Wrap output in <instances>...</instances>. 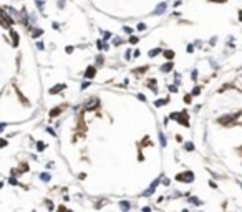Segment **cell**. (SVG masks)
Wrapping results in <instances>:
<instances>
[{
	"label": "cell",
	"instance_id": "5",
	"mask_svg": "<svg viewBox=\"0 0 242 212\" xmlns=\"http://www.w3.org/2000/svg\"><path fill=\"white\" fill-rule=\"evenodd\" d=\"M166 10V3L163 2V3H159L158 7H156V10H154V15H161V13H163Z\"/></svg>",
	"mask_w": 242,
	"mask_h": 212
},
{
	"label": "cell",
	"instance_id": "26",
	"mask_svg": "<svg viewBox=\"0 0 242 212\" xmlns=\"http://www.w3.org/2000/svg\"><path fill=\"white\" fill-rule=\"evenodd\" d=\"M58 113H60V110H52V113H50V114H52V116H56Z\"/></svg>",
	"mask_w": 242,
	"mask_h": 212
},
{
	"label": "cell",
	"instance_id": "20",
	"mask_svg": "<svg viewBox=\"0 0 242 212\" xmlns=\"http://www.w3.org/2000/svg\"><path fill=\"white\" fill-rule=\"evenodd\" d=\"M199 91H201V88H199V86H196L194 89H192V94H194V96H198V94H199Z\"/></svg>",
	"mask_w": 242,
	"mask_h": 212
},
{
	"label": "cell",
	"instance_id": "10",
	"mask_svg": "<svg viewBox=\"0 0 242 212\" xmlns=\"http://www.w3.org/2000/svg\"><path fill=\"white\" fill-rule=\"evenodd\" d=\"M12 38H13V43L18 45V33H15L13 30H12Z\"/></svg>",
	"mask_w": 242,
	"mask_h": 212
},
{
	"label": "cell",
	"instance_id": "18",
	"mask_svg": "<svg viewBox=\"0 0 242 212\" xmlns=\"http://www.w3.org/2000/svg\"><path fill=\"white\" fill-rule=\"evenodd\" d=\"M158 53H159V50H158V48H154V50H151V52H149V56H156Z\"/></svg>",
	"mask_w": 242,
	"mask_h": 212
},
{
	"label": "cell",
	"instance_id": "28",
	"mask_svg": "<svg viewBox=\"0 0 242 212\" xmlns=\"http://www.w3.org/2000/svg\"><path fill=\"white\" fill-rule=\"evenodd\" d=\"M124 31H126V33H133V30L129 28V27H124Z\"/></svg>",
	"mask_w": 242,
	"mask_h": 212
},
{
	"label": "cell",
	"instance_id": "33",
	"mask_svg": "<svg viewBox=\"0 0 242 212\" xmlns=\"http://www.w3.org/2000/svg\"><path fill=\"white\" fill-rule=\"evenodd\" d=\"M212 2H219V3H222V2H226V0H212Z\"/></svg>",
	"mask_w": 242,
	"mask_h": 212
},
{
	"label": "cell",
	"instance_id": "4",
	"mask_svg": "<svg viewBox=\"0 0 242 212\" xmlns=\"http://www.w3.org/2000/svg\"><path fill=\"white\" fill-rule=\"evenodd\" d=\"M156 187H158V181H154L153 184H151V187H149V189H146V191L143 192V196H151V194L154 192V189H156Z\"/></svg>",
	"mask_w": 242,
	"mask_h": 212
},
{
	"label": "cell",
	"instance_id": "21",
	"mask_svg": "<svg viewBox=\"0 0 242 212\" xmlns=\"http://www.w3.org/2000/svg\"><path fill=\"white\" fill-rule=\"evenodd\" d=\"M37 48H38V50H45V45H43L42 42H38V43H37Z\"/></svg>",
	"mask_w": 242,
	"mask_h": 212
},
{
	"label": "cell",
	"instance_id": "11",
	"mask_svg": "<svg viewBox=\"0 0 242 212\" xmlns=\"http://www.w3.org/2000/svg\"><path fill=\"white\" fill-rule=\"evenodd\" d=\"M40 179H42V181H45V182H48V181H50V174H47V172H43L42 176H40Z\"/></svg>",
	"mask_w": 242,
	"mask_h": 212
},
{
	"label": "cell",
	"instance_id": "25",
	"mask_svg": "<svg viewBox=\"0 0 242 212\" xmlns=\"http://www.w3.org/2000/svg\"><path fill=\"white\" fill-rule=\"evenodd\" d=\"M169 91H173V93H177V86H169Z\"/></svg>",
	"mask_w": 242,
	"mask_h": 212
},
{
	"label": "cell",
	"instance_id": "17",
	"mask_svg": "<svg viewBox=\"0 0 242 212\" xmlns=\"http://www.w3.org/2000/svg\"><path fill=\"white\" fill-rule=\"evenodd\" d=\"M186 149L187 151H192V149H194V144H192V143H186Z\"/></svg>",
	"mask_w": 242,
	"mask_h": 212
},
{
	"label": "cell",
	"instance_id": "19",
	"mask_svg": "<svg viewBox=\"0 0 242 212\" xmlns=\"http://www.w3.org/2000/svg\"><path fill=\"white\" fill-rule=\"evenodd\" d=\"M159 139H161V144H163V146H166V138H164V134H163V133L159 134Z\"/></svg>",
	"mask_w": 242,
	"mask_h": 212
},
{
	"label": "cell",
	"instance_id": "27",
	"mask_svg": "<svg viewBox=\"0 0 242 212\" xmlns=\"http://www.w3.org/2000/svg\"><path fill=\"white\" fill-rule=\"evenodd\" d=\"M192 50H194V47H192V45H187V52L192 53Z\"/></svg>",
	"mask_w": 242,
	"mask_h": 212
},
{
	"label": "cell",
	"instance_id": "24",
	"mask_svg": "<svg viewBox=\"0 0 242 212\" xmlns=\"http://www.w3.org/2000/svg\"><path fill=\"white\" fill-rule=\"evenodd\" d=\"M7 146V141L5 139H0V147H5Z\"/></svg>",
	"mask_w": 242,
	"mask_h": 212
},
{
	"label": "cell",
	"instance_id": "8",
	"mask_svg": "<svg viewBox=\"0 0 242 212\" xmlns=\"http://www.w3.org/2000/svg\"><path fill=\"white\" fill-rule=\"evenodd\" d=\"M96 105H98V100H95V98H93L91 101H88V103H86V108H88V110H93V108H95Z\"/></svg>",
	"mask_w": 242,
	"mask_h": 212
},
{
	"label": "cell",
	"instance_id": "29",
	"mask_svg": "<svg viewBox=\"0 0 242 212\" xmlns=\"http://www.w3.org/2000/svg\"><path fill=\"white\" fill-rule=\"evenodd\" d=\"M96 63H98V65H101V63H103V56H98V60H96Z\"/></svg>",
	"mask_w": 242,
	"mask_h": 212
},
{
	"label": "cell",
	"instance_id": "23",
	"mask_svg": "<svg viewBox=\"0 0 242 212\" xmlns=\"http://www.w3.org/2000/svg\"><path fill=\"white\" fill-rule=\"evenodd\" d=\"M129 43H138V38L136 37H129Z\"/></svg>",
	"mask_w": 242,
	"mask_h": 212
},
{
	"label": "cell",
	"instance_id": "14",
	"mask_svg": "<svg viewBox=\"0 0 242 212\" xmlns=\"http://www.w3.org/2000/svg\"><path fill=\"white\" fill-rule=\"evenodd\" d=\"M37 146H38V151H43L47 144H45V143H42V141H38V143H37Z\"/></svg>",
	"mask_w": 242,
	"mask_h": 212
},
{
	"label": "cell",
	"instance_id": "34",
	"mask_svg": "<svg viewBox=\"0 0 242 212\" xmlns=\"http://www.w3.org/2000/svg\"><path fill=\"white\" fill-rule=\"evenodd\" d=\"M68 212H71V210H68Z\"/></svg>",
	"mask_w": 242,
	"mask_h": 212
},
{
	"label": "cell",
	"instance_id": "30",
	"mask_svg": "<svg viewBox=\"0 0 242 212\" xmlns=\"http://www.w3.org/2000/svg\"><path fill=\"white\" fill-rule=\"evenodd\" d=\"M196 78H198V71L194 70V71H192V80H196Z\"/></svg>",
	"mask_w": 242,
	"mask_h": 212
},
{
	"label": "cell",
	"instance_id": "6",
	"mask_svg": "<svg viewBox=\"0 0 242 212\" xmlns=\"http://www.w3.org/2000/svg\"><path fill=\"white\" fill-rule=\"evenodd\" d=\"M95 73H96V68H95V66H90V68L86 70V73H85V76H86V78H93Z\"/></svg>",
	"mask_w": 242,
	"mask_h": 212
},
{
	"label": "cell",
	"instance_id": "3",
	"mask_svg": "<svg viewBox=\"0 0 242 212\" xmlns=\"http://www.w3.org/2000/svg\"><path fill=\"white\" fill-rule=\"evenodd\" d=\"M0 25L5 27V28H8V27H12V20H10V18H7V17L2 13V15H0Z\"/></svg>",
	"mask_w": 242,
	"mask_h": 212
},
{
	"label": "cell",
	"instance_id": "22",
	"mask_svg": "<svg viewBox=\"0 0 242 212\" xmlns=\"http://www.w3.org/2000/svg\"><path fill=\"white\" fill-rule=\"evenodd\" d=\"M138 30H139V31L146 30V25H144V23H139V25H138Z\"/></svg>",
	"mask_w": 242,
	"mask_h": 212
},
{
	"label": "cell",
	"instance_id": "15",
	"mask_svg": "<svg viewBox=\"0 0 242 212\" xmlns=\"http://www.w3.org/2000/svg\"><path fill=\"white\" fill-rule=\"evenodd\" d=\"M166 103H168V100H158L154 105H156V106H163V105H166Z\"/></svg>",
	"mask_w": 242,
	"mask_h": 212
},
{
	"label": "cell",
	"instance_id": "12",
	"mask_svg": "<svg viewBox=\"0 0 242 212\" xmlns=\"http://www.w3.org/2000/svg\"><path fill=\"white\" fill-rule=\"evenodd\" d=\"M42 33H43V30H40V28H38V30H33L32 37H33V38H37V37H40V35H42Z\"/></svg>",
	"mask_w": 242,
	"mask_h": 212
},
{
	"label": "cell",
	"instance_id": "32",
	"mask_svg": "<svg viewBox=\"0 0 242 212\" xmlns=\"http://www.w3.org/2000/svg\"><path fill=\"white\" fill-rule=\"evenodd\" d=\"M5 126H7L5 123H0V131H2V129H3V128H5Z\"/></svg>",
	"mask_w": 242,
	"mask_h": 212
},
{
	"label": "cell",
	"instance_id": "16",
	"mask_svg": "<svg viewBox=\"0 0 242 212\" xmlns=\"http://www.w3.org/2000/svg\"><path fill=\"white\" fill-rule=\"evenodd\" d=\"M121 209H123V210H128V209H129V202H121Z\"/></svg>",
	"mask_w": 242,
	"mask_h": 212
},
{
	"label": "cell",
	"instance_id": "1",
	"mask_svg": "<svg viewBox=\"0 0 242 212\" xmlns=\"http://www.w3.org/2000/svg\"><path fill=\"white\" fill-rule=\"evenodd\" d=\"M171 118H174L176 121H179V123H181V124H184V126H189V121H186V111H184V113H177V114L174 113Z\"/></svg>",
	"mask_w": 242,
	"mask_h": 212
},
{
	"label": "cell",
	"instance_id": "7",
	"mask_svg": "<svg viewBox=\"0 0 242 212\" xmlns=\"http://www.w3.org/2000/svg\"><path fill=\"white\" fill-rule=\"evenodd\" d=\"M173 70V63L169 61V63H166V65H163V68H161V71H164V73H168V71H171Z\"/></svg>",
	"mask_w": 242,
	"mask_h": 212
},
{
	"label": "cell",
	"instance_id": "31",
	"mask_svg": "<svg viewBox=\"0 0 242 212\" xmlns=\"http://www.w3.org/2000/svg\"><path fill=\"white\" fill-rule=\"evenodd\" d=\"M73 52V47H66V53H71Z\"/></svg>",
	"mask_w": 242,
	"mask_h": 212
},
{
	"label": "cell",
	"instance_id": "9",
	"mask_svg": "<svg viewBox=\"0 0 242 212\" xmlns=\"http://www.w3.org/2000/svg\"><path fill=\"white\" fill-rule=\"evenodd\" d=\"M61 89H65V85H58V86H55V88H52V91L50 93H58V91H61Z\"/></svg>",
	"mask_w": 242,
	"mask_h": 212
},
{
	"label": "cell",
	"instance_id": "2",
	"mask_svg": "<svg viewBox=\"0 0 242 212\" xmlns=\"http://www.w3.org/2000/svg\"><path fill=\"white\" fill-rule=\"evenodd\" d=\"M194 179V174L192 172H184V174H179L176 176V181H184V182H191Z\"/></svg>",
	"mask_w": 242,
	"mask_h": 212
},
{
	"label": "cell",
	"instance_id": "13",
	"mask_svg": "<svg viewBox=\"0 0 242 212\" xmlns=\"http://www.w3.org/2000/svg\"><path fill=\"white\" fill-rule=\"evenodd\" d=\"M164 56L168 58V60H173V56H174V53L171 50H168V52H164Z\"/></svg>",
	"mask_w": 242,
	"mask_h": 212
}]
</instances>
